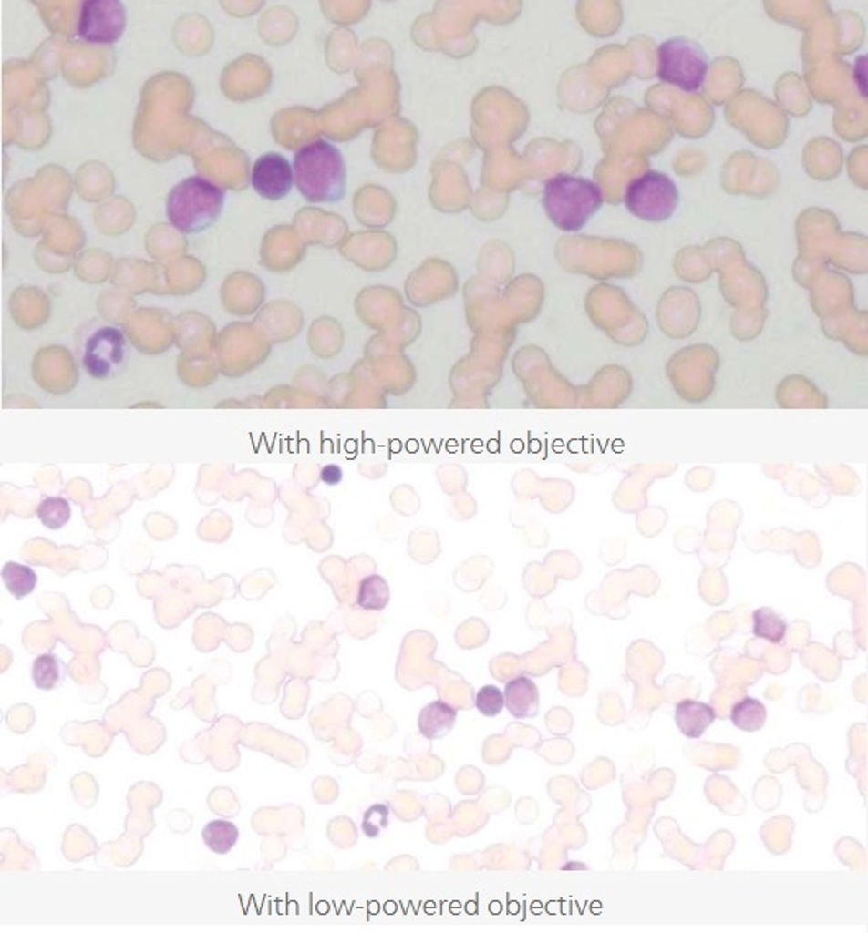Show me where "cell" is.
Listing matches in <instances>:
<instances>
[{
  "label": "cell",
  "instance_id": "obj_1",
  "mask_svg": "<svg viewBox=\"0 0 868 933\" xmlns=\"http://www.w3.org/2000/svg\"><path fill=\"white\" fill-rule=\"evenodd\" d=\"M293 175L303 200L311 204H335L346 196L347 171L343 155L323 138L298 149Z\"/></svg>",
  "mask_w": 868,
  "mask_h": 933
},
{
  "label": "cell",
  "instance_id": "obj_2",
  "mask_svg": "<svg viewBox=\"0 0 868 933\" xmlns=\"http://www.w3.org/2000/svg\"><path fill=\"white\" fill-rule=\"evenodd\" d=\"M604 204L601 188L579 176H553L544 184L542 206L546 216L564 232H579Z\"/></svg>",
  "mask_w": 868,
  "mask_h": 933
},
{
  "label": "cell",
  "instance_id": "obj_3",
  "mask_svg": "<svg viewBox=\"0 0 868 933\" xmlns=\"http://www.w3.org/2000/svg\"><path fill=\"white\" fill-rule=\"evenodd\" d=\"M226 191L202 176L176 184L167 198L168 222L181 233H201L222 214Z\"/></svg>",
  "mask_w": 868,
  "mask_h": 933
},
{
  "label": "cell",
  "instance_id": "obj_4",
  "mask_svg": "<svg viewBox=\"0 0 868 933\" xmlns=\"http://www.w3.org/2000/svg\"><path fill=\"white\" fill-rule=\"evenodd\" d=\"M79 360L84 372L94 380H114L124 374L129 364V341L120 327L94 325L79 343Z\"/></svg>",
  "mask_w": 868,
  "mask_h": 933
},
{
  "label": "cell",
  "instance_id": "obj_5",
  "mask_svg": "<svg viewBox=\"0 0 868 933\" xmlns=\"http://www.w3.org/2000/svg\"><path fill=\"white\" fill-rule=\"evenodd\" d=\"M709 71V58L699 43L671 38L658 46V77L679 91L698 92Z\"/></svg>",
  "mask_w": 868,
  "mask_h": 933
},
{
  "label": "cell",
  "instance_id": "obj_6",
  "mask_svg": "<svg viewBox=\"0 0 868 933\" xmlns=\"http://www.w3.org/2000/svg\"><path fill=\"white\" fill-rule=\"evenodd\" d=\"M679 191L675 181L658 171H646L632 179L625 191V206L646 222H663L677 212Z\"/></svg>",
  "mask_w": 868,
  "mask_h": 933
},
{
  "label": "cell",
  "instance_id": "obj_7",
  "mask_svg": "<svg viewBox=\"0 0 868 933\" xmlns=\"http://www.w3.org/2000/svg\"><path fill=\"white\" fill-rule=\"evenodd\" d=\"M127 10L119 0H84L79 5L76 36L92 45H114L126 32Z\"/></svg>",
  "mask_w": 868,
  "mask_h": 933
},
{
  "label": "cell",
  "instance_id": "obj_8",
  "mask_svg": "<svg viewBox=\"0 0 868 933\" xmlns=\"http://www.w3.org/2000/svg\"><path fill=\"white\" fill-rule=\"evenodd\" d=\"M251 184L260 198L282 200L294 184L293 165L280 153H265L252 167Z\"/></svg>",
  "mask_w": 868,
  "mask_h": 933
},
{
  "label": "cell",
  "instance_id": "obj_9",
  "mask_svg": "<svg viewBox=\"0 0 868 933\" xmlns=\"http://www.w3.org/2000/svg\"><path fill=\"white\" fill-rule=\"evenodd\" d=\"M503 697L510 715L518 720L534 718L540 713V691L530 677L518 675L513 681L507 682Z\"/></svg>",
  "mask_w": 868,
  "mask_h": 933
},
{
  "label": "cell",
  "instance_id": "obj_10",
  "mask_svg": "<svg viewBox=\"0 0 868 933\" xmlns=\"http://www.w3.org/2000/svg\"><path fill=\"white\" fill-rule=\"evenodd\" d=\"M716 718L718 713L714 707L699 700H681L675 709L677 730L691 740L701 738L702 734L708 732V728L716 722Z\"/></svg>",
  "mask_w": 868,
  "mask_h": 933
},
{
  "label": "cell",
  "instance_id": "obj_11",
  "mask_svg": "<svg viewBox=\"0 0 868 933\" xmlns=\"http://www.w3.org/2000/svg\"><path fill=\"white\" fill-rule=\"evenodd\" d=\"M458 712L443 700H434L418 715V730L428 740H439L451 733Z\"/></svg>",
  "mask_w": 868,
  "mask_h": 933
},
{
  "label": "cell",
  "instance_id": "obj_12",
  "mask_svg": "<svg viewBox=\"0 0 868 933\" xmlns=\"http://www.w3.org/2000/svg\"><path fill=\"white\" fill-rule=\"evenodd\" d=\"M783 485L788 495L800 497L802 500L808 501L812 508H824L829 501L826 485L819 482L816 477L802 470H796L793 466L783 477Z\"/></svg>",
  "mask_w": 868,
  "mask_h": 933
},
{
  "label": "cell",
  "instance_id": "obj_13",
  "mask_svg": "<svg viewBox=\"0 0 868 933\" xmlns=\"http://www.w3.org/2000/svg\"><path fill=\"white\" fill-rule=\"evenodd\" d=\"M32 679L38 691H55L67 679V666L57 654H42L35 659Z\"/></svg>",
  "mask_w": 868,
  "mask_h": 933
},
{
  "label": "cell",
  "instance_id": "obj_14",
  "mask_svg": "<svg viewBox=\"0 0 868 933\" xmlns=\"http://www.w3.org/2000/svg\"><path fill=\"white\" fill-rule=\"evenodd\" d=\"M751 631L759 638L771 644H780L788 633L785 618L770 607L755 610L751 615Z\"/></svg>",
  "mask_w": 868,
  "mask_h": 933
},
{
  "label": "cell",
  "instance_id": "obj_15",
  "mask_svg": "<svg viewBox=\"0 0 868 933\" xmlns=\"http://www.w3.org/2000/svg\"><path fill=\"white\" fill-rule=\"evenodd\" d=\"M767 717H769L767 707L760 700L751 699V697L739 700L730 710L732 723L739 730L747 732V733H755L761 730L767 723Z\"/></svg>",
  "mask_w": 868,
  "mask_h": 933
},
{
  "label": "cell",
  "instance_id": "obj_16",
  "mask_svg": "<svg viewBox=\"0 0 868 933\" xmlns=\"http://www.w3.org/2000/svg\"><path fill=\"white\" fill-rule=\"evenodd\" d=\"M816 470H818L819 476L824 478V485L829 492H834L835 495L855 497L862 490L859 476L847 466H841V464L816 466Z\"/></svg>",
  "mask_w": 868,
  "mask_h": 933
},
{
  "label": "cell",
  "instance_id": "obj_17",
  "mask_svg": "<svg viewBox=\"0 0 868 933\" xmlns=\"http://www.w3.org/2000/svg\"><path fill=\"white\" fill-rule=\"evenodd\" d=\"M2 580L10 595L17 600H22L34 592L35 587L38 583V575L30 566L18 564V562H7L2 569Z\"/></svg>",
  "mask_w": 868,
  "mask_h": 933
},
{
  "label": "cell",
  "instance_id": "obj_18",
  "mask_svg": "<svg viewBox=\"0 0 868 933\" xmlns=\"http://www.w3.org/2000/svg\"><path fill=\"white\" fill-rule=\"evenodd\" d=\"M390 601V587L382 575L362 579L357 590V605L366 611H382Z\"/></svg>",
  "mask_w": 868,
  "mask_h": 933
},
{
  "label": "cell",
  "instance_id": "obj_19",
  "mask_svg": "<svg viewBox=\"0 0 868 933\" xmlns=\"http://www.w3.org/2000/svg\"><path fill=\"white\" fill-rule=\"evenodd\" d=\"M742 523V509L739 503L730 500H720L708 513V536L710 534L728 533L734 536L735 531Z\"/></svg>",
  "mask_w": 868,
  "mask_h": 933
},
{
  "label": "cell",
  "instance_id": "obj_20",
  "mask_svg": "<svg viewBox=\"0 0 868 933\" xmlns=\"http://www.w3.org/2000/svg\"><path fill=\"white\" fill-rule=\"evenodd\" d=\"M202 842L216 855H227L239 840V828L229 820H212L202 828Z\"/></svg>",
  "mask_w": 868,
  "mask_h": 933
},
{
  "label": "cell",
  "instance_id": "obj_21",
  "mask_svg": "<svg viewBox=\"0 0 868 933\" xmlns=\"http://www.w3.org/2000/svg\"><path fill=\"white\" fill-rule=\"evenodd\" d=\"M71 503L63 497H46L36 507V518L46 529L58 531L71 519Z\"/></svg>",
  "mask_w": 868,
  "mask_h": 933
},
{
  "label": "cell",
  "instance_id": "obj_22",
  "mask_svg": "<svg viewBox=\"0 0 868 933\" xmlns=\"http://www.w3.org/2000/svg\"><path fill=\"white\" fill-rule=\"evenodd\" d=\"M668 523V513L661 507H651V508L640 509L636 518V528L642 536L653 538L663 531V528Z\"/></svg>",
  "mask_w": 868,
  "mask_h": 933
},
{
  "label": "cell",
  "instance_id": "obj_23",
  "mask_svg": "<svg viewBox=\"0 0 868 933\" xmlns=\"http://www.w3.org/2000/svg\"><path fill=\"white\" fill-rule=\"evenodd\" d=\"M476 707L484 717H497L501 710L505 709L503 692L495 685H484L477 692Z\"/></svg>",
  "mask_w": 868,
  "mask_h": 933
},
{
  "label": "cell",
  "instance_id": "obj_24",
  "mask_svg": "<svg viewBox=\"0 0 868 933\" xmlns=\"http://www.w3.org/2000/svg\"><path fill=\"white\" fill-rule=\"evenodd\" d=\"M388 815L390 810L385 804H376L366 810L362 818V832L367 838H377L388 826Z\"/></svg>",
  "mask_w": 868,
  "mask_h": 933
},
{
  "label": "cell",
  "instance_id": "obj_25",
  "mask_svg": "<svg viewBox=\"0 0 868 933\" xmlns=\"http://www.w3.org/2000/svg\"><path fill=\"white\" fill-rule=\"evenodd\" d=\"M714 470L708 466H694L686 476V485L694 492L702 493L714 485Z\"/></svg>",
  "mask_w": 868,
  "mask_h": 933
},
{
  "label": "cell",
  "instance_id": "obj_26",
  "mask_svg": "<svg viewBox=\"0 0 868 933\" xmlns=\"http://www.w3.org/2000/svg\"><path fill=\"white\" fill-rule=\"evenodd\" d=\"M319 478H321V482H323V484L329 485V487H336V485H339L343 482V468L337 466V464H327V466L321 468V472H319Z\"/></svg>",
  "mask_w": 868,
  "mask_h": 933
}]
</instances>
